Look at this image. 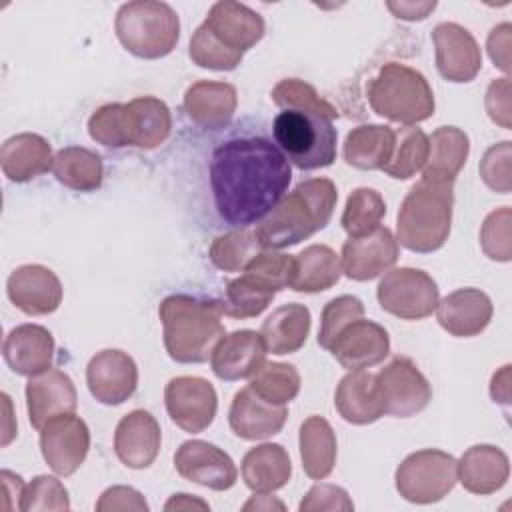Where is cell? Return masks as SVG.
Returning a JSON list of instances; mask_svg holds the SVG:
<instances>
[{"label":"cell","instance_id":"11a10c76","mask_svg":"<svg viewBox=\"0 0 512 512\" xmlns=\"http://www.w3.org/2000/svg\"><path fill=\"white\" fill-rule=\"evenodd\" d=\"M490 396L494 402H500V404L510 402V364H506L498 372H494L492 382H490Z\"/></svg>","mask_w":512,"mask_h":512},{"label":"cell","instance_id":"44dd1931","mask_svg":"<svg viewBox=\"0 0 512 512\" xmlns=\"http://www.w3.org/2000/svg\"><path fill=\"white\" fill-rule=\"evenodd\" d=\"M328 352L346 370L372 368L388 356L390 336L380 324L358 318L336 336Z\"/></svg>","mask_w":512,"mask_h":512},{"label":"cell","instance_id":"f35d334b","mask_svg":"<svg viewBox=\"0 0 512 512\" xmlns=\"http://www.w3.org/2000/svg\"><path fill=\"white\" fill-rule=\"evenodd\" d=\"M394 134V150L382 170L390 178L408 180L418 174L428 160V136L422 128L416 126H404L394 130Z\"/></svg>","mask_w":512,"mask_h":512},{"label":"cell","instance_id":"7bdbcfd3","mask_svg":"<svg viewBox=\"0 0 512 512\" xmlns=\"http://www.w3.org/2000/svg\"><path fill=\"white\" fill-rule=\"evenodd\" d=\"M270 98L282 110H314V112H320V114H324L332 120L338 118V110L330 102H326L314 90V86H310L308 82L298 80V78L280 80L272 88Z\"/></svg>","mask_w":512,"mask_h":512},{"label":"cell","instance_id":"7a4b0ae2","mask_svg":"<svg viewBox=\"0 0 512 512\" xmlns=\"http://www.w3.org/2000/svg\"><path fill=\"white\" fill-rule=\"evenodd\" d=\"M264 30V18L246 4L234 0L214 2L206 20L190 38V60L200 68L230 72L262 40Z\"/></svg>","mask_w":512,"mask_h":512},{"label":"cell","instance_id":"484cf974","mask_svg":"<svg viewBox=\"0 0 512 512\" xmlns=\"http://www.w3.org/2000/svg\"><path fill=\"white\" fill-rule=\"evenodd\" d=\"M2 356L14 374L28 378L44 374L52 368L54 338L44 326L20 324L8 332Z\"/></svg>","mask_w":512,"mask_h":512},{"label":"cell","instance_id":"836d02e7","mask_svg":"<svg viewBox=\"0 0 512 512\" xmlns=\"http://www.w3.org/2000/svg\"><path fill=\"white\" fill-rule=\"evenodd\" d=\"M470 152L468 136L456 126H440L428 136V160L422 178L454 184Z\"/></svg>","mask_w":512,"mask_h":512},{"label":"cell","instance_id":"9f6ffc18","mask_svg":"<svg viewBox=\"0 0 512 512\" xmlns=\"http://www.w3.org/2000/svg\"><path fill=\"white\" fill-rule=\"evenodd\" d=\"M194 508H198V510H208L210 506H208L204 500H200V498H196V496H190V494H184V492L174 494V496L164 504V510H168V512H172V510H194Z\"/></svg>","mask_w":512,"mask_h":512},{"label":"cell","instance_id":"30bf717a","mask_svg":"<svg viewBox=\"0 0 512 512\" xmlns=\"http://www.w3.org/2000/svg\"><path fill=\"white\" fill-rule=\"evenodd\" d=\"M458 460L442 450L426 448L408 454L396 468L398 494L412 504H434L458 482Z\"/></svg>","mask_w":512,"mask_h":512},{"label":"cell","instance_id":"d6a6232c","mask_svg":"<svg viewBox=\"0 0 512 512\" xmlns=\"http://www.w3.org/2000/svg\"><path fill=\"white\" fill-rule=\"evenodd\" d=\"M342 276L340 256L326 244H312L300 254L292 256L290 290L296 292H324L332 288Z\"/></svg>","mask_w":512,"mask_h":512},{"label":"cell","instance_id":"8fae6325","mask_svg":"<svg viewBox=\"0 0 512 512\" xmlns=\"http://www.w3.org/2000/svg\"><path fill=\"white\" fill-rule=\"evenodd\" d=\"M376 298L384 312L400 320H422L440 300L432 276L418 268L388 270L376 288Z\"/></svg>","mask_w":512,"mask_h":512},{"label":"cell","instance_id":"277c9868","mask_svg":"<svg viewBox=\"0 0 512 512\" xmlns=\"http://www.w3.org/2000/svg\"><path fill=\"white\" fill-rule=\"evenodd\" d=\"M168 356L180 364L206 362L224 336L222 300L170 294L158 306Z\"/></svg>","mask_w":512,"mask_h":512},{"label":"cell","instance_id":"7402d4cb","mask_svg":"<svg viewBox=\"0 0 512 512\" xmlns=\"http://www.w3.org/2000/svg\"><path fill=\"white\" fill-rule=\"evenodd\" d=\"M266 362V346L260 332L236 330L224 334L210 354L212 372L226 382L252 378Z\"/></svg>","mask_w":512,"mask_h":512},{"label":"cell","instance_id":"52a82bcc","mask_svg":"<svg viewBox=\"0 0 512 512\" xmlns=\"http://www.w3.org/2000/svg\"><path fill=\"white\" fill-rule=\"evenodd\" d=\"M370 108L392 122L414 126L434 114V92L422 72L400 64H384L368 84Z\"/></svg>","mask_w":512,"mask_h":512},{"label":"cell","instance_id":"e575fe53","mask_svg":"<svg viewBox=\"0 0 512 512\" xmlns=\"http://www.w3.org/2000/svg\"><path fill=\"white\" fill-rule=\"evenodd\" d=\"M394 130L384 124H362L344 140V160L358 170H382L394 150Z\"/></svg>","mask_w":512,"mask_h":512},{"label":"cell","instance_id":"ffe728a7","mask_svg":"<svg viewBox=\"0 0 512 512\" xmlns=\"http://www.w3.org/2000/svg\"><path fill=\"white\" fill-rule=\"evenodd\" d=\"M26 406L32 428L38 432L54 418L74 414L78 394L72 378L56 368L32 376L26 384Z\"/></svg>","mask_w":512,"mask_h":512},{"label":"cell","instance_id":"ee69618b","mask_svg":"<svg viewBox=\"0 0 512 512\" xmlns=\"http://www.w3.org/2000/svg\"><path fill=\"white\" fill-rule=\"evenodd\" d=\"M364 316V304L360 298L344 294L338 298H332L320 316V330H318V344L322 348H330L336 336L354 320Z\"/></svg>","mask_w":512,"mask_h":512},{"label":"cell","instance_id":"816d5d0a","mask_svg":"<svg viewBox=\"0 0 512 512\" xmlns=\"http://www.w3.org/2000/svg\"><path fill=\"white\" fill-rule=\"evenodd\" d=\"M510 32H512V26L508 22L498 24L488 34V44H486L490 60L494 62V66H498L504 72L510 70Z\"/></svg>","mask_w":512,"mask_h":512},{"label":"cell","instance_id":"d6986e66","mask_svg":"<svg viewBox=\"0 0 512 512\" xmlns=\"http://www.w3.org/2000/svg\"><path fill=\"white\" fill-rule=\"evenodd\" d=\"M10 302L28 316H44L62 304V284L58 276L42 264L18 266L6 282Z\"/></svg>","mask_w":512,"mask_h":512},{"label":"cell","instance_id":"7c38bea8","mask_svg":"<svg viewBox=\"0 0 512 512\" xmlns=\"http://www.w3.org/2000/svg\"><path fill=\"white\" fill-rule=\"evenodd\" d=\"M376 384L384 414L410 418L420 414L432 400V386L408 356H394L378 374Z\"/></svg>","mask_w":512,"mask_h":512},{"label":"cell","instance_id":"f546056e","mask_svg":"<svg viewBox=\"0 0 512 512\" xmlns=\"http://www.w3.org/2000/svg\"><path fill=\"white\" fill-rule=\"evenodd\" d=\"M0 166L10 182H28L52 170V148L44 136L34 132L10 136L2 144Z\"/></svg>","mask_w":512,"mask_h":512},{"label":"cell","instance_id":"ac0fdd59","mask_svg":"<svg viewBox=\"0 0 512 512\" xmlns=\"http://www.w3.org/2000/svg\"><path fill=\"white\" fill-rule=\"evenodd\" d=\"M436 68L448 82H472L482 68L476 38L456 22H442L432 30Z\"/></svg>","mask_w":512,"mask_h":512},{"label":"cell","instance_id":"bcb514c9","mask_svg":"<svg viewBox=\"0 0 512 512\" xmlns=\"http://www.w3.org/2000/svg\"><path fill=\"white\" fill-rule=\"evenodd\" d=\"M510 218L512 212L508 206H502L490 212L480 228V246L484 254L498 262H508L512 256L510 246Z\"/></svg>","mask_w":512,"mask_h":512},{"label":"cell","instance_id":"4dcf8cb0","mask_svg":"<svg viewBox=\"0 0 512 512\" xmlns=\"http://www.w3.org/2000/svg\"><path fill=\"white\" fill-rule=\"evenodd\" d=\"M310 310L304 304L292 302L278 306L260 328L266 352L284 356L298 352L310 334Z\"/></svg>","mask_w":512,"mask_h":512},{"label":"cell","instance_id":"603a6c76","mask_svg":"<svg viewBox=\"0 0 512 512\" xmlns=\"http://www.w3.org/2000/svg\"><path fill=\"white\" fill-rule=\"evenodd\" d=\"M492 314V300L478 288H458L436 306L438 324L456 338L478 336L490 324Z\"/></svg>","mask_w":512,"mask_h":512},{"label":"cell","instance_id":"c3c4849f","mask_svg":"<svg viewBox=\"0 0 512 512\" xmlns=\"http://www.w3.org/2000/svg\"><path fill=\"white\" fill-rule=\"evenodd\" d=\"M300 512H322V510H330V512H350L354 510V504L348 496V492L336 484H316L312 486L306 496L302 498Z\"/></svg>","mask_w":512,"mask_h":512},{"label":"cell","instance_id":"3957f363","mask_svg":"<svg viewBox=\"0 0 512 512\" xmlns=\"http://www.w3.org/2000/svg\"><path fill=\"white\" fill-rule=\"evenodd\" d=\"M338 190L328 178L302 180L258 222L254 234L262 248L294 246L322 230L336 208Z\"/></svg>","mask_w":512,"mask_h":512},{"label":"cell","instance_id":"5bb4252c","mask_svg":"<svg viewBox=\"0 0 512 512\" xmlns=\"http://www.w3.org/2000/svg\"><path fill=\"white\" fill-rule=\"evenodd\" d=\"M90 450V430L74 414L50 420L40 430V452L44 462L60 476L74 474Z\"/></svg>","mask_w":512,"mask_h":512},{"label":"cell","instance_id":"b9f144b4","mask_svg":"<svg viewBox=\"0 0 512 512\" xmlns=\"http://www.w3.org/2000/svg\"><path fill=\"white\" fill-rule=\"evenodd\" d=\"M248 386L264 400L286 406L300 392V374L292 364L264 362Z\"/></svg>","mask_w":512,"mask_h":512},{"label":"cell","instance_id":"4fadbf2b","mask_svg":"<svg viewBox=\"0 0 512 512\" xmlns=\"http://www.w3.org/2000/svg\"><path fill=\"white\" fill-rule=\"evenodd\" d=\"M164 404L170 420L184 432H204L218 408L214 386L200 376H176L164 388Z\"/></svg>","mask_w":512,"mask_h":512},{"label":"cell","instance_id":"cb8c5ba5","mask_svg":"<svg viewBox=\"0 0 512 512\" xmlns=\"http://www.w3.org/2000/svg\"><path fill=\"white\" fill-rule=\"evenodd\" d=\"M288 418L284 404H272L258 396L250 386L234 394L228 422L232 432L242 440H266L282 430Z\"/></svg>","mask_w":512,"mask_h":512},{"label":"cell","instance_id":"f907efd6","mask_svg":"<svg viewBox=\"0 0 512 512\" xmlns=\"http://www.w3.org/2000/svg\"><path fill=\"white\" fill-rule=\"evenodd\" d=\"M486 112L490 120L506 130H510V80H492L486 90Z\"/></svg>","mask_w":512,"mask_h":512},{"label":"cell","instance_id":"f6af8a7d","mask_svg":"<svg viewBox=\"0 0 512 512\" xmlns=\"http://www.w3.org/2000/svg\"><path fill=\"white\" fill-rule=\"evenodd\" d=\"M70 498L64 484L54 476H36L30 484H26L24 494L20 498L22 512L32 510H68Z\"/></svg>","mask_w":512,"mask_h":512},{"label":"cell","instance_id":"9c48e42d","mask_svg":"<svg viewBox=\"0 0 512 512\" xmlns=\"http://www.w3.org/2000/svg\"><path fill=\"white\" fill-rule=\"evenodd\" d=\"M276 146L300 170L326 168L336 160L338 132L332 118L314 110H282L272 122Z\"/></svg>","mask_w":512,"mask_h":512},{"label":"cell","instance_id":"60d3db41","mask_svg":"<svg viewBox=\"0 0 512 512\" xmlns=\"http://www.w3.org/2000/svg\"><path fill=\"white\" fill-rule=\"evenodd\" d=\"M264 250L254 234V230H232L214 238L210 246V260L218 270L242 272L246 264Z\"/></svg>","mask_w":512,"mask_h":512},{"label":"cell","instance_id":"d590c367","mask_svg":"<svg viewBox=\"0 0 512 512\" xmlns=\"http://www.w3.org/2000/svg\"><path fill=\"white\" fill-rule=\"evenodd\" d=\"M300 460L306 476L324 480L336 464V434L330 422L322 416H308L300 424Z\"/></svg>","mask_w":512,"mask_h":512},{"label":"cell","instance_id":"5b68a950","mask_svg":"<svg viewBox=\"0 0 512 512\" xmlns=\"http://www.w3.org/2000/svg\"><path fill=\"white\" fill-rule=\"evenodd\" d=\"M170 130V110L154 96H140L126 104H104L88 120L90 138L108 148L152 150L170 136Z\"/></svg>","mask_w":512,"mask_h":512},{"label":"cell","instance_id":"d4e9b609","mask_svg":"<svg viewBox=\"0 0 512 512\" xmlns=\"http://www.w3.org/2000/svg\"><path fill=\"white\" fill-rule=\"evenodd\" d=\"M160 426L146 410H132L120 418L114 432L118 460L134 470L148 468L160 452Z\"/></svg>","mask_w":512,"mask_h":512},{"label":"cell","instance_id":"680465c9","mask_svg":"<svg viewBox=\"0 0 512 512\" xmlns=\"http://www.w3.org/2000/svg\"><path fill=\"white\" fill-rule=\"evenodd\" d=\"M2 402H4V408H6V424H4V430H2V446H8L12 442V438L16 436V426H8V422L12 420V404H10V398L6 392H2Z\"/></svg>","mask_w":512,"mask_h":512},{"label":"cell","instance_id":"4316f807","mask_svg":"<svg viewBox=\"0 0 512 512\" xmlns=\"http://www.w3.org/2000/svg\"><path fill=\"white\" fill-rule=\"evenodd\" d=\"M236 104V88L228 82L198 80L184 94L186 116L204 130L226 128L236 112Z\"/></svg>","mask_w":512,"mask_h":512},{"label":"cell","instance_id":"ba28073f","mask_svg":"<svg viewBox=\"0 0 512 512\" xmlns=\"http://www.w3.org/2000/svg\"><path fill=\"white\" fill-rule=\"evenodd\" d=\"M120 44L134 56L156 60L168 56L180 38V20L166 2L136 0L120 6L114 22Z\"/></svg>","mask_w":512,"mask_h":512},{"label":"cell","instance_id":"681fc988","mask_svg":"<svg viewBox=\"0 0 512 512\" xmlns=\"http://www.w3.org/2000/svg\"><path fill=\"white\" fill-rule=\"evenodd\" d=\"M98 512H114V510H134V512H146L148 502L144 496L130 486H110L106 488L98 502H96Z\"/></svg>","mask_w":512,"mask_h":512},{"label":"cell","instance_id":"ab89813d","mask_svg":"<svg viewBox=\"0 0 512 512\" xmlns=\"http://www.w3.org/2000/svg\"><path fill=\"white\" fill-rule=\"evenodd\" d=\"M384 214L386 202L374 188H356L346 198L340 222L350 238H358L376 230Z\"/></svg>","mask_w":512,"mask_h":512},{"label":"cell","instance_id":"db71d44e","mask_svg":"<svg viewBox=\"0 0 512 512\" xmlns=\"http://www.w3.org/2000/svg\"><path fill=\"white\" fill-rule=\"evenodd\" d=\"M386 8L400 20H424L434 8L436 2H386Z\"/></svg>","mask_w":512,"mask_h":512},{"label":"cell","instance_id":"8d00e7d4","mask_svg":"<svg viewBox=\"0 0 512 512\" xmlns=\"http://www.w3.org/2000/svg\"><path fill=\"white\" fill-rule=\"evenodd\" d=\"M242 272H244L242 276L226 284V292L222 300L224 316L238 318V320L260 316L278 292L260 274L250 270H242Z\"/></svg>","mask_w":512,"mask_h":512},{"label":"cell","instance_id":"f5cc1de1","mask_svg":"<svg viewBox=\"0 0 512 512\" xmlns=\"http://www.w3.org/2000/svg\"><path fill=\"white\" fill-rule=\"evenodd\" d=\"M0 480H2V496H4V504L2 508L8 512V510H14V508H20V498L24 494V480L22 476L10 472V470H2L0 472Z\"/></svg>","mask_w":512,"mask_h":512},{"label":"cell","instance_id":"6da1fadb","mask_svg":"<svg viewBox=\"0 0 512 512\" xmlns=\"http://www.w3.org/2000/svg\"><path fill=\"white\" fill-rule=\"evenodd\" d=\"M290 180L288 158L266 136H232L212 152V196L218 216L230 226L260 222L286 194Z\"/></svg>","mask_w":512,"mask_h":512},{"label":"cell","instance_id":"2e32d148","mask_svg":"<svg viewBox=\"0 0 512 512\" xmlns=\"http://www.w3.org/2000/svg\"><path fill=\"white\" fill-rule=\"evenodd\" d=\"M86 384L100 404L118 406L136 392V362L122 350L106 348L90 358L86 366Z\"/></svg>","mask_w":512,"mask_h":512},{"label":"cell","instance_id":"e0dca14e","mask_svg":"<svg viewBox=\"0 0 512 512\" xmlns=\"http://www.w3.org/2000/svg\"><path fill=\"white\" fill-rule=\"evenodd\" d=\"M400 248L392 230L378 226L370 234L348 238L342 246V272L356 282H366L388 272L398 260Z\"/></svg>","mask_w":512,"mask_h":512},{"label":"cell","instance_id":"7dc6e473","mask_svg":"<svg viewBox=\"0 0 512 512\" xmlns=\"http://www.w3.org/2000/svg\"><path fill=\"white\" fill-rule=\"evenodd\" d=\"M480 176L488 188L500 194L510 192V142L504 140L500 144L490 146L480 164H478Z\"/></svg>","mask_w":512,"mask_h":512},{"label":"cell","instance_id":"f1b7e54d","mask_svg":"<svg viewBox=\"0 0 512 512\" xmlns=\"http://www.w3.org/2000/svg\"><path fill=\"white\" fill-rule=\"evenodd\" d=\"M334 406L350 424L364 426L376 422L380 416H384L376 376L366 370H350L336 386Z\"/></svg>","mask_w":512,"mask_h":512},{"label":"cell","instance_id":"6f0895ef","mask_svg":"<svg viewBox=\"0 0 512 512\" xmlns=\"http://www.w3.org/2000/svg\"><path fill=\"white\" fill-rule=\"evenodd\" d=\"M274 508L276 510H286V506L280 500L268 496V492H258V496H252L242 506V510H274Z\"/></svg>","mask_w":512,"mask_h":512},{"label":"cell","instance_id":"83f0119b","mask_svg":"<svg viewBox=\"0 0 512 512\" xmlns=\"http://www.w3.org/2000/svg\"><path fill=\"white\" fill-rule=\"evenodd\" d=\"M456 472L464 490L486 496L498 492L506 484L510 476V460L498 446L476 444L462 454Z\"/></svg>","mask_w":512,"mask_h":512},{"label":"cell","instance_id":"9a60e30c","mask_svg":"<svg viewBox=\"0 0 512 512\" xmlns=\"http://www.w3.org/2000/svg\"><path fill=\"white\" fill-rule=\"evenodd\" d=\"M174 468L182 478L216 492L230 490L238 478L234 460L204 440L182 442L174 454Z\"/></svg>","mask_w":512,"mask_h":512},{"label":"cell","instance_id":"74e56055","mask_svg":"<svg viewBox=\"0 0 512 512\" xmlns=\"http://www.w3.org/2000/svg\"><path fill=\"white\" fill-rule=\"evenodd\" d=\"M52 172L66 188L76 192H92L102 184L104 166L96 152L82 146H66L54 154Z\"/></svg>","mask_w":512,"mask_h":512},{"label":"cell","instance_id":"1f68e13d","mask_svg":"<svg viewBox=\"0 0 512 512\" xmlns=\"http://www.w3.org/2000/svg\"><path fill=\"white\" fill-rule=\"evenodd\" d=\"M242 480L252 492H276L290 482L292 462L284 446L260 444L242 458Z\"/></svg>","mask_w":512,"mask_h":512},{"label":"cell","instance_id":"8992f818","mask_svg":"<svg viewBox=\"0 0 512 512\" xmlns=\"http://www.w3.org/2000/svg\"><path fill=\"white\" fill-rule=\"evenodd\" d=\"M454 184L422 178L404 196L396 216V240L410 252L440 250L452 224Z\"/></svg>","mask_w":512,"mask_h":512}]
</instances>
